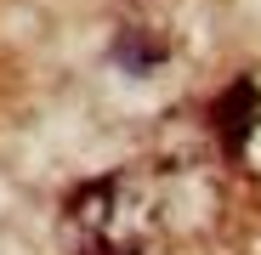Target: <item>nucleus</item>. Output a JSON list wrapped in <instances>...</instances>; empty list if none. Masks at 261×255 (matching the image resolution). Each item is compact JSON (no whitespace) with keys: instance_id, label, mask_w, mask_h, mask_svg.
I'll list each match as a JSON object with an SVG mask.
<instances>
[{"instance_id":"nucleus-1","label":"nucleus","mask_w":261,"mask_h":255,"mask_svg":"<svg viewBox=\"0 0 261 255\" xmlns=\"http://www.w3.org/2000/svg\"><path fill=\"white\" fill-rule=\"evenodd\" d=\"M68 238L80 255H142V233L125 227V176H97L68 193Z\"/></svg>"},{"instance_id":"nucleus-2","label":"nucleus","mask_w":261,"mask_h":255,"mask_svg":"<svg viewBox=\"0 0 261 255\" xmlns=\"http://www.w3.org/2000/svg\"><path fill=\"white\" fill-rule=\"evenodd\" d=\"M210 131L227 148V159H244L250 136L261 131V79L255 74H239L227 91L210 102Z\"/></svg>"},{"instance_id":"nucleus-3","label":"nucleus","mask_w":261,"mask_h":255,"mask_svg":"<svg viewBox=\"0 0 261 255\" xmlns=\"http://www.w3.org/2000/svg\"><path fill=\"white\" fill-rule=\"evenodd\" d=\"M170 57V46L159 34H148V29H125L119 40H114V63L125 68V74H148V68H159Z\"/></svg>"}]
</instances>
